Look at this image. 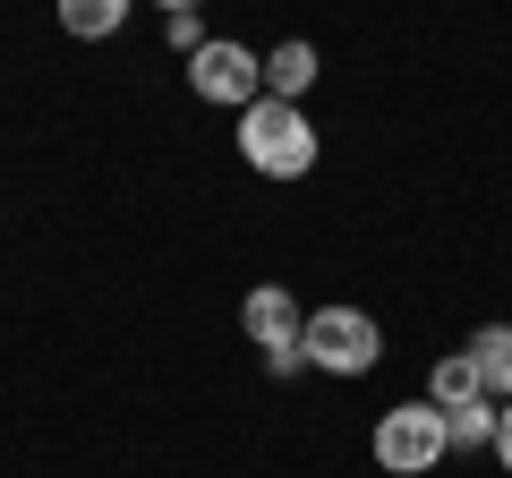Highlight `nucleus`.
Here are the masks:
<instances>
[{"instance_id":"f257e3e1","label":"nucleus","mask_w":512,"mask_h":478,"mask_svg":"<svg viewBox=\"0 0 512 478\" xmlns=\"http://www.w3.org/2000/svg\"><path fill=\"white\" fill-rule=\"evenodd\" d=\"M239 154L265 180H299V171H316V120L299 103H282V94H256L239 111Z\"/></svg>"},{"instance_id":"f03ea898","label":"nucleus","mask_w":512,"mask_h":478,"mask_svg":"<svg viewBox=\"0 0 512 478\" xmlns=\"http://www.w3.org/2000/svg\"><path fill=\"white\" fill-rule=\"evenodd\" d=\"M367 453H376V470H393V478H427L444 453H453L444 410H436V402H393V410L376 419V436H367Z\"/></svg>"},{"instance_id":"7ed1b4c3","label":"nucleus","mask_w":512,"mask_h":478,"mask_svg":"<svg viewBox=\"0 0 512 478\" xmlns=\"http://www.w3.org/2000/svg\"><path fill=\"white\" fill-rule=\"evenodd\" d=\"M299 342H308V368H325V376H367L384 359V333L367 308H316Z\"/></svg>"},{"instance_id":"20e7f679","label":"nucleus","mask_w":512,"mask_h":478,"mask_svg":"<svg viewBox=\"0 0 512 478\" xmlns=\"http://www.w3.org/2000/svg\"><path fill=\"white\" fill-rule=\"evenodd\" d=\"M239 325H248V342H265V368L274 376H299L308 368V316H299V299L282 291V282H256L248 299H239Z\"/></svg>"},{"instance_id":"39448f33","label":"nucleus","mask_w":512,"mask_h":478,"mask_svg":"<svg viewBox=\"0 0 512 478\" xmlns=\"http://www.w3.org/2000/svg\"><path fill=\"white\" fill-rule=\"evenodd\" d=\"M188 86H197L205 103H222V111H248L256 94H265V52H248V43L214 35L197 60H188Z\"/></svg>"},{"instance_id":"423d86ee","label":"nucleus","mask_w":512,"mask_h":478,"mask_svg":"<svg viewBox=\"0 0 512 478\" xmlns=\"http://www.w3.org/2000/svg\"><path fill=\"white\" fill-rule=\"evenodd\" d=\"M427 402H436V410L487 402V385H478V359H470V350H444L436 368H427Z\"/></svg>"},{"instance_id":"0eeeda50","label":"nucleus","mask_w":512,"mask_h":478,"mask_svg":"<svg viewBox=\"0 0 512 478\" xmlns=\"http://www.w3.org/2000/svg\"><path fill=\"white\" fill-rule=\"evenodd\" d=\"M316 86V43H274V52H265V94H282V103H299V94Z\"/></svg>"},{"instance_id":"6e6552de","label":"nucleus","mask_w":512,"mask_h":478,"mask_svg":"<svg viewBox=\"0 0 512 478\" xmlns=\"http://www.w3.org/2000/svg\"><path fill=\"white\" fill-rule=\"evenodd\" d=\"M470 359H478L487 402H512V325H478L470 333Z\"/></svg>"},{"instance_id":"1a4fd4ad","label":"nucleus","mask_w":512,"mask_h":478,"mask_svg":"<svg viewBox=\"0 0 512 478\" xmlns=\"http://www.w3.org/2000/svg\"><path fill=\"white\" fill-rule=\"evenodd\" d=\"M128 9H137V0H60V26H69L77 43H103V35L128 26Z\"/></svg>"},{"instance_id":"9d476101","label":"nucleus","mask_w":512,"mask_h":478,"mask_svg":"<svg viewBox=\"0 0 512 478\" xmlns=\"http://www.w3.org/2000/svg\"><path fill=\"white\" fill-rule=\"evenodd\" d=\"M495 410H504V402H461V410H444L453 453H495Z\"/></svg>"},{"instance_id":"9b49d317","label":"nucleus","mask_w":512,"mask_h":478,"mask_svg":"<svg viewBox=\"0 0 512 478\" xmlns=\"http://www.w3.org/2000/svg\"><path fill=\"white\" fill-rule=\"evenodd\" d=\"M495 461H504V470H512V402L495 410Z\"/></svg>"},{"instance_id":"f8f14e48","label":"nucleus","mask_w":512,"mask_h":478,"mask_svg":"<svg viewBox=\"0 0 512 478\" xmlns=\"http://www.w3.org/2000/svg\"><path fill=\"white\" fill-rule=\"evenodd\" d=\"M163 9H171V18H180V9H205V0H163Z\"/></svg>"}]
</instances>
